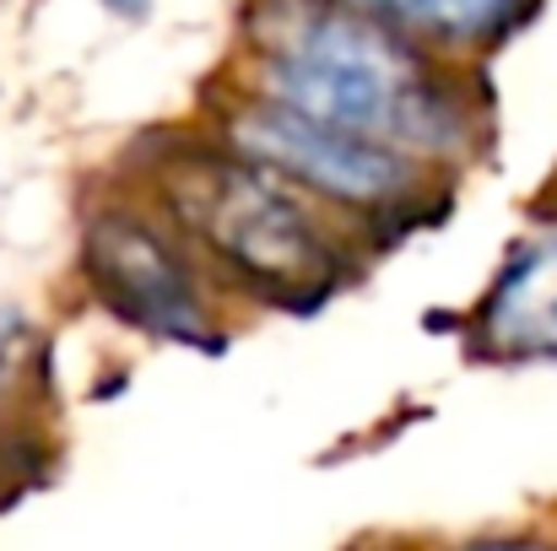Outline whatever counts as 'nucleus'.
<instances>
[{
	"label": "nucleus",
	"mask_w": 557,
	"mask_h": 551,
	"mask_svg": "<svg viewBox=\"0 0 557 551\" xmlns=\"http://www.w3.org/2000/svg\"><path fill=\"white\" fill-rule=\"evenodd\" d=\"M255 43V92L314 120L433 152L455 147L466 125L422 49L347 0H260Z\"/></svg>",
	"instance_id": "obj_1"
},
{
	"label": "nucleus",
	"mask_w": 557,
	"mask_h": 551,
	"mask_svg": "<svg viewBox=\"0 0 557 551\" xmlns=\"http://www.w3.org/2000/svg\"><path fill=\"white\" fill-rule=\"evenodd\" d=\"M293 189L298 184L244 158L238 147L180 158L163 179L180 227L195 233L222 265H233L265 298L314 303L331 292L342 260Z\"/></svg>",
	"instance_id": "obj_2"
},
{
	"label": "nucleus",
	"mask_w": 557,
	"mask_h": 551,
	"mask_svg": "<svg viewBox=\"0 0 557 551\" xmlns=\"http://www.w3.org/2000/svg\"><path fill=\"white\" fill-rule=\"evenodd\" d=\"M227 147L265 163L287 184H298L320 200L352 205V211L395 205L411 189V163L395 141L314 120V114L260 98V92L227 114Z\"/></svg>",
	"instance_id": "obj_3"
},
{
	"label": "nucleus",
	"mask_w": 557,
	"mask_h": 551,
	"mask_svg": "<svg viewBox=\"0 0 557 551\" xmlns=\"http://www.w3.org/2000/svg\"><path fill=\"white\" fill-rule=\"evenodd\" d=\"M87 281L98 298L158 341L211 347V314L169 233L131 211H98L87 227Z\"/></svg>",
	"instance_id": "obj_4"
},
{
	"label": "nucleus",
	"mask_w": 557,
	"mask_h": 551,
	"mask_svg": "<svg viewBox=\"0 0 557 551\" xmlns=\"http://www.w3.org/2000/svg\"><path fill=\"white\" fill-rule=\"evenodd\" d=\"M493 330L520 347H557V243L525 249L493 292Z\"/></svg>",
	"instance_id": "obj_5"
},
{
	"label": "nucleus",
	"mask_w": 557,
	"mask_h": 551,
	"mask_svg": "<svg viewBox=\"0 0 557 551\" xmlns=\"http://www.w3.org/2000/svg\"><path fill=\"white\" fill-rule=\"evenodd\" d=\"M347 5L369 11L389 27H411L428 38H455V43L487 38L520 11V0H347Z\"/></svg>",
	"instance_id": "obj_6"
},
{
	"label": "nucleus",
	"mask_w": 557,
	"mask_h": 551,
	"mask_svg": "<svg viewBox=\"0 0 557 551\" xmlns=\"http://www.w3.org/2000/svg\"><path fill=\"white\" fill-rule=\"evenodd\" d=\"M103 5H114L120 16H147V5H152V0H103Z\"/></svg>",
	"instance_id": "obj_7"
}]
</instances>
